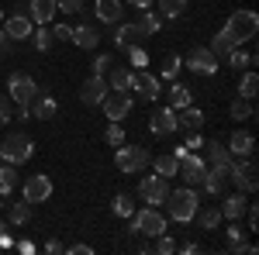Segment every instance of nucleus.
<instances>
[{
	"mask_svg": "<svg viewBox=\"0 0 259 255\" xmlns=\"http://www.w3.org/2000/svg\"><path fill=\"white\" fill-rule=\"evenodd\" d=\"M256 31H259V14L256 11H235V14L228 18V24L211 38V52H214V56H228L232 48H242L249 38H256Z\"/></svg>",
	"mask_w": 259,
	"mask_h": 255,
	"instance_id": "f257e3e1",
	"label": "nucleus"
},
{
	"mask_svg": "<svg viewBox=\"0 0 259 255\" xmlns=\"http://www.w3.org/2000/svg\"><path fill=\"white\" fill-rule=\"evenodd\" d=\"M166 214L173 217V221H180V224H187V221H194V214H197V207H200V196L194 186H180V190H169L166 193Z\"/></svg>",
	"mask_w": 259,
	"mask_h": 255,
	"instance_id": "f03ea898",
	"label": "nucleus"
},
{
	"mask_svg": "<svg viewBox=\"0 0 259 255\" xmlns=\"http://www.w3.org/2000/svg\"><path fill=\"white\" fill-rule=\"evenodd\" d=\"M149 162H152V156H149V148H142V145H118V156H114V166H118L124 176H139L142 169H149Z\"/></svg>",
	"mask_w": 259,
	"mask_h": 255,
	"instance_id": "7ed1b4c3",
	"label": "nucleus"
},
{
	"mask_svg": "<svg viewBox=\"0 0 259 255\" xmlns=\"http://www.w3.org/2000/svg\"><path fill=\"white\" fill-rule=\"evenodd\" d=\"M31 152H35V141L28 135H7L4 141H0V162H11V166H24L28 159H31Z\"/></svg>",
	"mask_w": 259,
	"mask_h": 255,
	"instance_id": "20e7f679",
	"label": "nucleus"
},
{
	"mask_svg": "<svg viewBox=\"0 0 259 255\" xmlns=\"http://www.w3.org/2000/svg\"><path fill=\"white\" fill-rule=\"evenodd\" d=\"M132 231L142 238H156L166 231V217L159 214V207H142L132 214Z\"/></svg>",
	"mask_w": 259,
	"mask_h": 255,
	"instance_id": "39448f33",
	"label": "nucleus"
},
{
	"mask_svg": "<svg viewBox=\"0 0 259 255\" xmlns=\"http://www.w3.org/2000/svg\"><path fill=\"white\" fill-rule=\"evenodd\" d=\"M183 66H187L190 73H197V76H214V73H218V56H214L211 48H204V45H194V48L187 52Z\"/></svg>",
	"mask_w": 259,
	"mask_h": 255,
	"instance_id": "423d86ee",
	"label": "nucleus"
},
{
	"mask_svg": "<svg viewBox=\"0 0 259 255\" xmlns=\"http://www.w3.org/2000/svg\"><path fill=\"white\" fill-rule=\"evenodd\" d=\"M35 93H38V83L28 76V73H11L7 76V97L14 100V104H28L31 107Z\"/></svg>",
	"mask_w": 259,
	"mask_h": 255,
	"instance_id": "0eeeda50",
	"label": "nucleus"
},
{
	"mask_svg": "<svg viewBox=\"0 0 259 255\" xmlns=\"http://www.w3.org/2000/svg\"><path fill=\"white\" fill-rule=\"evenodd\" d=\"M228 179H232V183L239 186L242 193H252V190L259 186V179H256V162H252V156H245L242 162L235 159V166H232Z\"/></svg>",
	"mask_w": 259,
	"mask_h": 255,
	"instance_id": "6e6552de",
	"label": "nucleus"
},
{
	"mask_svg": "<svg viewBox=\"0 0 259 255\" xmlns=\"http://www.w3.org/2000/svg\"><path fill=\"white\" fill-rule=\"evenodd\" d=\"M100 107H104V114H107V121H124L128 114H132L135 100L128 97V90H114V93H107V97L100 100Z\"/></svg>",
	"mask_w": 259,
	"mask_h": 255,
	"instance_id": "1a4fd4ad",
	"label": "nucleus"
},
{
	"mask_svg": "<svg viewBox=\"0 0 259 255\" xmlns=\"http://www.w3.org/2000/svg\"><path fill=\"white\" fill-rule=\"evenodd\" d=\"M180 159V169H177V176H183V183L187 186H197L200 179H204V173H207V162L197 156V152H183Z\"/></svg>",
	"mask_w": 259,
	"mask_h": 255,
	"instance_id": "9d476101",
	"label": "nucleus"
},
{
	"mask_svg": "<svg viewBox=\"0 0 259 255\" xmlns=\"http://www.w3.org/2000/svg\"><path fill=\"white\" fill-rule=\"evenodd\" d=\"M21 196H24L28 203H45V200L52 196V179L45 176V173L28 176V179H24V186H21Z\"/></svg>",
	"mask_w": 259,
	"mask_h": 255,
	"instance_id": "9b49d317",
	"label": "nucleus"
},
{
	"mask_svg": "<svg viewBox=\"0 0 259 255\" xmlns=\"http://www.w3.org/2000/svg\"><path fill=\"white\" fill-rule=\"evenodd\" d=\"M166 193H169V183L156 173V176H142L139 183V196L149 203V207H159L162 200H166Z\"/></svg>",
	"mask_w": 259,
	"mask_h": 255,
	"instance_id": "f8f14e48",
	"label": "nucleus"
},
{
	"mask_svg": "<svg viewBox=\"0 0 259 255\" xmlns=\"http://www.w3.org/2000/svg\"><path fill=\"white\" fill-rule=\"evenodd\" d=\"M132 90L139 93V100H152L162 93V83H159V76H152V73H145V69H135V79H132Z\"/></svg>",
	"mask_w": 259,
	"mask_h": 255,
	"instance_id": "ddd939ff",
	"label": "nucleus"
},
{
	"mask_svg": "<svg viewBox=\"0 0 259 255\" xmlns=\"http://www.w3.org/2000/svg\"><path fill=\"white\" fill-rule=\"evenodd\" d=\"M107 93H111L107 79H104V76H94V73H90V79L80 86V100L87 104V107H100V100L107 97Z\"/></svg>",
	"mask_w": 259,
	"mask_h": 255,
	"instance_id": "4468645a",
	"label": "nucleus"
},
{
	"mask_svg": "<svg viewBox=\"0 0 259 255\" xmlns=\"http://www.w3.org/2000/svg\"><path fill=\"white\" fill-rule=\"evenodd\" d=\"M0 28H4V35L11 41H21V38H31V31H35V24L28 21V14H11V18L0 21Z\"/></svg>",
	"mask_w": 259,
	"mask_h": 255,
	"instance_id": "2eb2a0df",
	"label": "nucleus"
},
{
	"mask_svg": "<svg viewBox=\"0 0 259 255\" xmlns=\"http://www.w3.org/2000/svg\"><path fill=\"white\" fill-rule=\"evenodd\" d=\"M149 131H152V135H159V138L180 131V128H177V111H173V107H159V111L149 118Z\"/></svg>",
	"mask_w": 259,
	"mask_h": 255,
	"instance_id": "dca6fc26",
	"label": "nucleus"
},
{
	"mask_svg": "<svg viewBox=\"0 0 259 255\" xmlns=\"http://www.w3.org/2000/svg\"><path fill=\"white\" fill-rule=\"evenodd\" d=\"M142 38H145V35H142V28L135 24V21H128V24L118 21V24H114V45H118L121 52L132 48V45H142Z\"/></svg>",
	"mask_w": 259,
	"mask_h": 255,
	"instance_id": "f3484780",
	"label": "nucleus"
},
{
	"mask_svg": "<svg viewBox=\"0 0 259 255\" xmlns=\"http://www.w3.org/2000/svg\"><path fill=\"white\" fill-rule=\"evenodd\" d=\"M207 148V156H211V169H218V173H232V166H235V156L228 152V145H221V141H207L204 145Z\"/></svg>",
	"mask_w": 259,
	"mask_h": 255,
	"instance_id": "a211bd4d",
	"label": "nucleus"
},
{
	"mask_svg": "<svg viewBox=\"0 0 259 255\" xmlns=\"http://www.w3.org/2000/svg\"><path fill=\"white\" fill-rule=\"evenodd\" d=\"M56 14H59L56 0H28V21L31 24H49Z\"/></svg>",
	"mask_w": 259,
	"mask_h": 255,
	"instance_id": "6ab92c4d",
	"label": "nucleus"
},
{
	"mask_svg": "<svg viewBox=\"0 0 259 255\" xmlns=\"http://www.w3.org/2000/svg\"><path fill=\"white\" fill-rule=\"evenodd\" d=\"M94 14L100 24H118L124 18V0H97L94 4Z\"/></svg>",
	"mask_w": 259,
	"mask_h": 255,
	"instance_id": "aec40b11",
	"label": "nucleus"
},
{
	"mask_svg": "<svg viewBox=\"0 0 259 255\" xmlns=\"http://www.w3.org/2000/svg\"><path fill=\"white\" fill-rule=\"evenodd\" d=\"M228 152H232L235 159L252 156V152H256V138L249 135V131H239V128H235V131H232V138H228Z\"/></svg>",
	"mask_w": 259,
	"mask_h": 255,
	"instance_id": "412c9836",
	"label": "nucleus"
},
{
	"mask_svg": "<svg viewBox=\"0 0 259 255\" xmlns=\"http://www.w3.org/2000/svg\"><path fill=\"white\" fill-rule=\"evenodd\" d=\"M31 114H35L38 121H52L56 114H59V104L49 97V93H41V90H38L35 100H31Z\"/></svg>",
	"mask_w": 259,
	"mask_h": 255,
	"instance_id": "4be33fe9",
	"label": "nucleus"
},
{
	"mask_svg": "<svg viewBox=\"0 0 259 255\" xmlns=\"http://www.w3.org/2000/svg\"><path fill=\"white\" fill-rule=\"evenodd\" d=\"M177 128H183L187 135L190 131H200L204 128V114H200L197 107H183V111H177Z\"/></svg>",
	"mask_w": 259,
	"mask_h": 255,
	"instance_id": "5701e85b",
	"label": "nucleus"
},
{
	"mask_svg": "<svg viewBox=\"0 0 259 255\" xmlns=\"http://www.w3.org/2000/svg\"><path fill=\"white\" fill-rule=\"evenodd\" d=\"M69 41H76L80 48H97V45H100V31L94 28V24H76Z\"/></svg>",
	"mask_w": 259,
	"mask_h": 255,
	"instance_id": "b1692460",
	"label": "nucleus"
},
{
	"mask_svg": "<svg viewBox=\"0 0 259 255\" xmlns=\"http://www.w3.org/2000/svg\"><path fill=\"white\" fill-rule=\"evenodd\" d=\"M245 203H249V200H245V193H235V196H228V200H225V203H221V217H228V221H239L242 214H245Z\"/></svg>",
	"mask_w": 259,
	"mask_h": 255,
	"instance_id": "393cba45",
	"label": "nucleus"
},
{
	"mask_svg": "<svg viewBox=\"0 0 259 255\" xmlns=\"http://www.w3.org/2000/svg\"><path fill=\"white\" fill-rule=\"evenodd\" d=\"M190 97H194V90H190V86H183V83H173V86H169V104H166V107H173V111H183V107H190Z\"/></svg>",
	"mask_w": 259,
	"mask_h": 255,
	"instance_id": "a878e982",
	"label": "nucleus"
},
{
	"mask_svg": "<svg viewBox=\"0 0 259 255\" xmlns=\"http://www.w3.org/2000/svg\"><path fill=\"white\" fill-rule=\"evenodd\" d=\"M194 217H197V224L204 228V231H214L221 221H225V217H221V207H197Z\"/></svg>",
	"mask_w": 259,
	"mask_h": 255,
	"instance_id": "bb28decb",
	"label": "nucleus"
},
{
	"mask_svg": "<svg viewBox=\"0 0 259 255\" xmlns=\"http://www.w3.org/2000/svg\"><path fill=\"white\" fill-rule=\"evenodd\" d=\"M14 190H18V166L0 162V196H4V193H14Z\"/></svg>",
	"mask_w": 259,
	"mask_h": 255,
	"instance_id": "cd10ccee",
	"label": "nucleus"
},
{
	"mask_svg": "<svg viewBox=\"0 0 259 255\" xmlns=\"http://www.w3.org/2000/svg\"><path fill=\"white\" fill-rule=\"evenodd\" d=\"M132 79H135L132 69L114 66V69H111V76H107V86H111V90H132Z\"/></svg>",
	"mask_w": 259,
	"mask_h": 255,
	"instance_id": "c85d7f7f",
	"label": "nucleus"
},
{
	"mask_svg": "<svg viewBox=\"0 0 259 255\" xmlns=\"http://www.w3.org/2000/svg\"><path fill=\"white\" fill-rule=\"evenodd\" d=\"M200 183H204V190H207L211 196H218V193H225V186H228V176H225V173H218V169H207Z\"/></svg>",
	"mask_w": 259,
	"mask_h": 255,
	"instance_id": "c756f323",
	"label": "nucleus"
},
{
	"mask_svg": "<svg viewBox=\"0 0 259 255\" xmlns=\"http://www.w3.org/2000/svg\"><path fill=\"white\" fill-rule=\"evenodd\" d=\"M225 59H228V66H232L235 73H242V69H252V66H256V56H252V52H242V48H232Z\"/></svg>",
	"mask_w": 259,
	"mask_h": 255,
	"instance_id": "7c9ffc66",
	"label": "nucleus"
},
{
	"mask_svg": "<svg viewBox=\"0 0 259 255\" xmlns=\"http://www.w3.org/2000/svg\"><path fill=\"white\" fill-rule=\"evenodd\" d=\"M256 90H259V76L252 73V69H242V79H239V97L256 100Z\"/></svg>",
	"mask_w": 259,
	"mask_h": 255,
	"instance_id": "2f4dec72",
	"label": "nucleus"
},
{
	"mask_svg": "<svg viewBox=\"0 0 259 255\" xmlns=\"http://www.w3.org/2000/svg\"><path fill=\"white\" fill-rule=\"evenodd\" d=\"M135 24L142 28V35H145V38H152V35H156V31L162 28V18H159V14H152V11H142Z\"/></svg>",
	"mask_w": 259,
	"mask_h": 255,
	"instance_id": "473e14b6",
	"label": "nucleus"
},
{
	"mask_svg": "<svg viewBox=\"0 0 259 255\" xmlns=\"http://www.w3.org/2000/svg\"><path fill=\"white\" fill-rule=\"evenodd\" d=\"M177 169H180V159L173 156V152H166V156H159V159H156V173H159L162 179L177 176Z\"/></svg>",
	"mask_w": 259,
	"mask_h": 255,
	"instance_id": "72a5a7b5",
	"label": "nucleus"
},
{
	"mask_svg": "<svg viewBox=\"0 0 259 255\" xmlns=\"http://www.w3.org/2000/svg\"><path fill=\"white\" fill-rule=\"evenodd\" d=\"M31 41H35V48H38V52H49V48L56 45V38H52V28L38 24V28L31 31Z\"/></svg>",
	"mask_w": 259,
	"mask_h": 255,
	"instance_id": "f704fd0d",
	"label": "nucleus"
},
{
	"mask_svg": "<svg viewBox=\"0 0 259 255\" xmlns=\"http://www.w3.org/2000/svg\"><path fill=\"white\" fill-rule=\"evenodd\" d=\"M111 211H114L118 217H132V214H135V200H132L128 193H118V196H114V203H111Z\"/></svg>",
	"mask_w": 259,
	"mask_h": 255,
	"instance_id": "c9c22d12",
	"label": "nucleus"
},
{
	"mask_svg": "<svg viewBox=\"0 0 259 255\" xmlns=\"http://www.w3.org/2000/svg\"><path fill=\"white\" fill-rule=\"evenodd\" d=\"M28 221H31V203L21 196V203L11 207V224H28Z\"/></svg>",
	"mask_w": 259,
	"mask_h": 255,
	"instance_id": "e433bc0d",
	"label": "nucleus"
},
{
	"mask_svg": "<svg viewBox=\"0 0 259 255\" xmlns=\"http://www.w3.org/2000/svg\"><path fill=\"white\" fill-rule=\"evenodd\" d=\"M252 114H256V111H252V100L239 97L235 104H232V118L235 121H252Z\"/></svg>",
	"mask_w": 259,
	"mask_h": 255,
	"instance_id": "4c0bfd02",
	"label": "nucleus"
},
{
	"mask_svg": "<svg viewBox=\"0 0 259 255\" xmlns=\"http://www.w3.org/2000/svg\"><path fill=\"white\" fill-rule=\"evenodd\" d=\"M159 11H162V18H180L183 11H187V0H159Z\"/></svg>",
	"mask_w": 259,
	"mask_h": 255,
	"instance_id": "58836bf2",
	"label": "nucleus"
},
{
	"mask_svg": "<svg viewBox=\"0 0 259 255\" xmlns=\"http://www.w3.org/2000/svg\"><path fill=\"white\" fill-rule=\"evenodd\" d=\"M180 66H183L180 56H166V59H162V79H177L180 76Z\"/></svg>",
	"mask_w": 259,
	"mask_h": 255,
	"instance_id": "ea45409f",
	"label": "nucleus"
},
{
	"mask_svg": "<svg viewBox=\"0 0 259 255\" xmlns=\"http://www.w3.org/2000/svg\"><path fill=\"white\" fill-rule=\"evenodd\" d=\"M111 62H114V56H111V52H100L97 59L90 62V73H94V76H104V73L111 69Z\"/></svg>",
	"mask_w": 259,
	"mask_h": 255,
	"instance_id": "a19ab883",
	"label": "nucleus"
},
{
	"mask_svg": "<svg viewBox=\"0 0 259 255\" xmlns=\"http://www.w3.org/2000/svg\"><path fill=\"white\" fill-rule=\"evenodd\" d=\"M152 252H159V255H173V252H177V241H173V238L162 231V235H156V245H152Z\"/></svg>",
	"mask_w": 259,
	"mask_h": 255,
	"instance_id": "79ce46f5",
	"label": "nucleus"
},
{
	"mask_svg": "<svg viewBox=\"0 0 259 255\" xmlns=\"http://www.w3.org/2000/svg\"><path fill=\"white\" fill-rule=\"evenodd\" d=\"M104 141H107V145H114V148H118V145H124V131H121L118 121H111V128L104 131Z\"/></svg>",
	"mask_w": 259,
	"mask_h": 255,
	"instance_id": "37998d69",
	"label": "nucleus"
},
{
	"mask_svg": "<svg viewBox=\"0 0 259 255\" xmlns=\"http://www.w3.org/2000/svg\"><path fill=\"white\" fill-rule=\"evenodd\" d=\"M124 52H128V59H132V66H135V69L149 66V56H145V48H142V45H132V48H124Z\"/></svg>",
	"mask_w": 259,
	"mask_h": 255,
	"instance_id": "c03bdc74",
	"label": "nucleus"
},
{
	"mask_svg": "<svg viewBox=\"0 0 259 255\" xmlns=\"http://www.w3.org/2000/svg\"><path fill=\"white\" fill-rule=\"evenodd\" d=\"M11 118H14V100L7 93H0V124H7Z\"/></svg>",
	"mask_w": 259,
	"mask_h": 255,
	"instance_id": "a18cd8bd",
	"label": "nucleus"
},
{
	"mask_svg": "<svg viewBox=\"0 0 259 255\" xmlns=\"http://www.w3.org/2000/svg\"><path fill=\"white\" fill-rule=\"evenodd\" d=\"M56 4H59L62 14H80L83 11V0H56Z\"/></svg>",
	"mask_w": 259,
	"mask_h": 255,
	"instance_id": "49530a36",
	"label": "nucleus"
},
{
	"mask_svg": "<svg viewBox=\"0 0 259 255\" xmlns=\"http://www.w3.org/2000/svg\"><path fill=\"white\" fill-rule=\"evenodd\" d=\"M52 38L56 41H69L73 38V24H56V28H52Z\"/></svg>",
	"mask_w": 259,
	"mask_h": 255,
	"instance_id": "de8ad7c7",
	"label": "nucleus"
},
{
	"mask_svg": "<svg viewBox=\"0 0 259 255\" xmlns=\"http://www.w3.org/2000/svg\"><path fill=\"white\" fill-rule=\"evenodd\" d=\"M245 217H249V231H256V228H259V211H256V203H245Z\"/></svg>",
	"mask_w": 259,
	"mask_h": 255,
	"instance_id": "09e8293b",
	"label": "nucleus"
},
{
	"mask_svg": "<svg viewBox=\"0 0 259 255\" xmlns=\"http://www.w3.org/2000/svg\"><path fill=\"white\" fill-rule=\"evenodd\" d=\"M11 52H14V41L7 38V35H4V28H0V59H7Z\"/></svg>",
	"mask_w": 259,
	"mask_h": 255,
	"instance_id": "8fccbe9b",
	"label": "nucleus"
},
{
	"mask_svg": "<svg viewBox=\"0 0 259 255\" xmlns=\"http://www.w3.org/2000/svg\"><path fill=\"white\" fill-rule=\"evenodd\" d=\"M187 152H197V148H204V141H200V135L197 131H190V138H187V145H183Z\"/></svg>",
	"mask_w": 259,
	"mask_h": 255,
	"instance_id": "3c124183",
	"label": "nucleus"
},
{
	"mask_svg": "<svg viewBox=\"0 0 259 255\" xmlns=\"http://www.w3.org/2000/svg\"><path fill=\"white\" fill-rule=\"evenodd\" d=\"M66 252H69V255H94V248H90V245H80V241H76V245H69Z\"/></svg>",
	"mask_w": 259,
	"mask_h": 255,
	"instance_id": "603ef678",
	"label": "nucleus"
},
{
	"mask_svg": "<svg viewBox=\"0 0 259 255\" xmlns=\"http://www.w3.org/2000/svg\"><path fill=\"white\" fill-rule=\"evenodd\" d=\"M45 252H49V255H56V252H62V245L56 241V238H52V241H45Z\"/></svg>",
	"mask_w": 259,
	"mask_h": 255,
	"instance_id": "864d4df0",
	"label": "nucleus"
},
{
	"mask_svg": "<svg viewBox=\"0 0 259 255\" xmlns=\"http://www.w3.org/2000/svg\"><path fill=\"white\" fill-rule=\"evenodd\" d=\"M11 245H14V238L7 235V231H0V248H11Z\"/></svg>",
	"mask_w": 259,
	"mask_h": 255,
	"instance_id": "5fc2aeb1",
	"label": "nucleus"
},
{
	"mask_svg": "<svg viewBox=\"0 0 259 255\" xmlns=\"http://www.w3.org/2000/svg\"><path fill=\"white\" fill-rule=\"evenodd\" d=\"M28 114H31V107H28V104H18V121H24Z\"/></svg>",
	"mask_w": 259,
	"mask_h": 255,
	"instance_id": "6e6d98bb",
	"label": "nucleus"
},
{
	"mask_svg": "<svg viewBox=\"0 0 259 255\" xmlns=\"http://www.w3.org/2000/svg\"><path fill=\"white\" fill-rule=\"evenodd\" d=\"M124 4H132V7H142V11H145V7H152V0H124Z\"/></svg>",
	"mask_w": 259,
	"mask_h": 255,
	"instance_id": "4d7b16f0",
	"label": "nucleus"
},
{
	"mask_svg": "<svg viewBox=\"0 0 259 255\" xmlns=\"http://www.w3.org/2000/svg\"><path fill=\"white\" fill-rule=\"evenodd\" d=\"M0 231H7V224H4V221H0Z\"/></svg>",
	"mask_w": 259,
	"mask_h": 255,
	"instance_id": "13d9d810",
	"label": "nucleus"
},
{
	"mask_svg": "<svg viewBox=\"0 0 259 255\" xmlns=\"http://www.w3.org/2000/svg\"><path fill=\"white\" fill-rule=\"evenodd\" d=\"M0 21H4V14H0Z\"/></svg>",
	"mask_w": 259,
	"mask_h": 255,
	"instance_id": "bf43d9fd",
	"label": "nucleus"
}]
</instances>
